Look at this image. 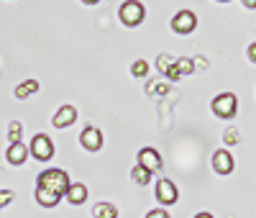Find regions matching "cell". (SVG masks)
<instances>
[{
  "label": "cell",
  "mask_w": 256,
  "mask_h": 218,
  "mask_svg": "<svg viewBox=\"0 0 256 218\" xmlns=\"http://www.w3.org/2000/svg\"><path fill=\"white\" fill-rule=\"evenodd\" d=\"M36 185H38V187H49V190L64 195V192L70 190L72 182H70V177H67V172H64V169H46V172L38 174Z\"/></svg>",
  "instance_id": "6da1fadb"
},
{
  "label": "cell",
  "mask_w": 256,
  "mask_h": 218,
  "mask_svg": "<svg viewBox=\"0 0 256 218\" xmlns=\"http://www.w3.org/2000/svg\"><path fill=\"white\" fill-rule=\"evenodd\" d=\"M212 113L220 116V118H233L238 113V98L233 93H223L212 100Z\"/></svg>",
  "instance_id": "7a4b0ae2"
},
{
  "label": "cell",
  "mask_w": 256,
  "mask_h": 218,
  "mask_svg": "<svg viewBox=\"0 0 256 218\" xmlns=\"http://www.w3.org/2000/svg\"><path fill=\"white\" fill-rule=\"evenodd\" d=\"M31 154H34L38 162H49V159L54 157V144H52V139L44 136V134H36V136L31 139Z\"/></svg>",
  "instance_id": "3957f363"
},
{
  "label": "cell",
  "mask_w": 256,
  "mask_h": 218,
  "mask_svg": "<svg viewBox=\"0 0 256 218\" xmlns=\"http://www.w3.org/2000/svg\"><path fill=\"white\" fill-rule=\"evenodd\" d=\"M120 21L126 26H138L144 21V6L138 0H128V3L120 6Z\"/></svg>",
  "instance_id": "277c9868"
},
{
  "label": "cell",
  "mask_w": 256,
  "mask_h": 218,
  "mask_svg": "<svg viewBox=\"0 0 256 218\" xmlns=\"http://www.w3.org/2000/svg\"><path fill=\"white\" fill-rule=\"evenodd\" d=\"M172 29H174L177 34H192V31L198 29L195 13H192V11H180V13L174 16V21H172Z\"/></svg>",
  "instance_id": "5b68a950"
},
{
  "label": "cell",
  "mask_w": 256,
  "mask_h": 218,
  "mask_svg": "<svg viewBox=\"0 0 256 218\" xmlns=\"http://www.w3.org/2000/svg\"><path fill=\"white\" fill-rule=\"evenodd\" d=\"M156 198H159V203H164V205H172V203H177V198H180V190H177V185H174L172 180H159V182H156Z\"/></svg>",
  "instance_id": "8992f818"
},
{
  "label": "cell",
  "mask_w": 256,
  "mask_h": 218,
  "mask_svg": "<svg viewBox=\"0 0 256 218\" xmlns=\"http://www.w3.org/2000/svg\"><path fill=\"white\" fill-rule=\"evenodd\" d=\"M138 164L144 167V169H148V172H159L162 169V157H159V151H154V149H141L138 151Z\"/></svg>",
  "instance_id": "52a82bcc"
},
{
  "label": "cell",
  "mask_w": 256,
  "mask_h": 218,
  "mask_svg": "<svg viewBox=\"0 0 256 218\" xmlns=\"http://www.w3.org/2000/svg\"><path fill=\"white\" fill-rule=\"evenodd\" d=\"M80 141H82V146L88 149V151H98V149L102 146V134H100V128H95V126H88V128L82 131Z\"/></svg>",
  "instance_id": "ba28073f"
},
{
  "label": "cell",
  "mask_w": 256,
  "mask_h": 218,
  "mask_svg": "<svg viewBox=\"0 0 256 218\" xmlns=\"http://www.w3.org/2000/svg\"><path fill=\"white\" fill-rule=\"evenodd\" d=\"M212 167H216V172L220 174H230L233 172V157L228 149H218L216 154H212Z\"/></svg>",
  "instance_id": "9c48e42d"
},
{
  "label": "cell",
  "mask_w": 256,
  "mask_h": 218,
  "mask_svg": "<svg viewBox=\"0 0 256 218\" xmlns=\"http://www.w3.org/2000/svg\"><path fill=\"white\" fill-rule=\"evenodd\" d=\"M74 118H77L74 105H62L59 111H56V116H54V126L56 128H67V126L74 123Z\"/></svg>",
  "instance_id": "30bf717a"
},
{
  "label": "cell",
  "mask_w": 256,
  "mask_h": 218,
  "mask_svg": "<svg viewBox=\"0 0 256 218\" xmlns=\"http://www.w3.org/2000/svg\"><path fill=\"white\" fill-rule=\"evenodd\" d=\"M36 200H38V205H44V208H54V205H59L62 195L49 190V187H38L36 185Z\"/></svg>",
  "instance_id": "8fae6325"
},
{
  "label": "cell",
  "mask_w": 256,
  "mask_h": 218,
  "mask_svg": "<svg viewBox=\"0 0 256 218\" xmlns=\"http://www.w3.org/2000/svg\"><path fill=\"white\" fill-rule=\"evenodd\" d=\"M28 157V146L26 144H10L8 146V162L10 164H24Z\"/></svg>",
  "instance_id": "7c38bea8"
},
{
  "label": "cell",
  "mask_w": 256,
  "mask_h": 218,
  "mask_svg": "<svg viewBox=\"0 0 256 218\" xmlns=\"http://www.w3.org/2000/svg\"><path fill=\"white\" fill-rule=\"evenodd\" d=\"M64 195H67V200H70L72 205H80V203L88 200V187L80 185V182H74V185H70V190L64 192Z\"/></svg>",
  "instance_id": "4fadbf2b"
},
{
  "label": "cell",
  "mask_w": 256,
  "mask_h": 218,
  "mask_svg": "<svg viewBox=\"0 0 256 218\" xmlns=\"http://www.w3.org/2000/svg\"><path fill=\"white\" fill-rule=\"evenodd\" d=\"M34 93H38V82H36V80H26V82H20V85L16 87V98H18V100H26V98H31Z\"/></svg>",
  "instance_id": "5bb4252c"
},
{
  "label": "cell",
  "mask_w": 256,
  "mask_h": 218,
  "mask_svg": "<svg viewBox=\"0 0 256 218\" xmlns=\"http://www.w3.org/2000/svg\"><path fill=\"white\" fill-rule=\"evenodd\" d=\"M95 218H118V208L110 205V203H98L95 210H92Z\"/></svg>",
  "instance_id": "9a60e30c"
},
{
  "label": "cell",
  "mask_w": 256,
  "mask_h": 218,
  "mask_svg": "<svg viewBox=\"0 0 256 218\" xmlns=\"http://www.w3.org/2000/svg\"><path fill=\"white\" fill-rule=\"evenodd\" d=\"M131 177H134V182H136V185H148V182H152V172L144 169L141 164H136V167H134V172H131Z\"/></svg>",
  "instance_id": "2e32d148"
},
{
  "label": "cell",
  "mask_w": 256,
  "mask_h": 218,
  "mask_svg": "<svg viewBox=\"0 0 256 218\" xmlns=\"http://www.w3.org/2000/svg\"><path fill=\"white\" fill-rule=\"evenodd\" d=\"M174 67H177L180 77H184V75H192V72H195V62L187 59V57H182V59H177V62H174Z\"/></svg>",
  "instance_id": "e0dca14e"
},
{
  "label": "cell",
  "mask_w": 256,
  "mask_h": 218,
  "mask_svg": "<svg viewBox=\"0 0 256 218\" xmlns=\"http://www.w3.org/2000/svg\"><path fill=\"white\" fill-rule=\"evenodd\" d=\"M20 134H24V126H20L18 121H13L8 126V141L10 144H20Z\"/></svg>",
  "instance_id": "ac0fdd59"
},
{
  "label": "cell",
  "mask_w": 256,
  "mask_h": 218,
  "mask_svg": "<svg viewBox=\"0 0 256 218\" xmlns=\"http://www.w3.org/2000/svg\"><path fill=\"white\" fill-rule=\"evenodd\" d=\"M131 75H134V77H146V75H148V62H146V59H136V62L131 64Z\"/></svg>",
  "instance_id": "d6986e66"
},
{
  "label": "cell",
  "mask_w": 256,
  "mask_h": 218,
  "mask_svg": "<svg viewBox=\"0 0 256 218\" xmlns=\"http://www.w3.org/2000/svg\"><path fill=\"white\" fill-rule=\"evenodd\" d=\"M146 93H148V95H166V93H169V82H159V85L148 82V85H146Z\"/></svg>",
  "instance_id": "ffe728a7"
},
{
  "label": "cell",
  "mask_w": 256,
  "mask_h": 218,
  "mask_svg": "<svg viewBox=\"0 0 256 218\" xmlns=\"http://www.w3.org/2000/svg\"><path fill=\"white\" fill-rule=\"evenodd\" d=\"M156 67H159V70H162V72L166 75L169 70H172V67H174V59H172V57H169V54H162V57L156 59Z\"/></svg>",
  "instance_id": "44dd1931"
},
{
  "label": "cell",
  "mask_w": 256,
  "mask_h": 218,
  "mask_svg": "<svg viewBox=\"0 0 256 218\" xmlns=\"http://www.w3.org/2000/svg\"><path fill=\"white\" fill-rule=\"evenodd\" d=\"M13 200V190H0V208Z\"/></svg>",
  "instance_id": "7402d4cb"
},
{
  "label": "cell",
  "mask_w": 256,
  "mask_h": 218,
  "mask_svg": "<svg viewBox=\"0 0 256 218\" xmlns=\"http://www.w3.org/2000/svg\"><path fill=\"white\" fill-rule=\"evenodd\" d=\"M238 141V131L236 128H228L226 131V144H236Z\"/></svg>",
  "instance_id": "603a6c76"
},
{
  "label": "cell",
  "mask_w": 256,
  "mask_h": 218,
  "mask_svg": "<svg viewBox=\"0 0 256 218\" xmlns=\"http://www.w3.org/2000/svg\"><path fill=\"white\" fill-rule=\"evenodd\" d=\"M146 218H169V213H166L164 208H154V210H152V213H148Z\"/></svg>",
  "instance_id": "cb8c5ba5"
},
{
  "label": "cell",
  "mask_w": 256,
  "mask_h": 218,
  "mask_svg": "<svg viewBox=\"0 0 256 218\" xmlns=\"http://www.w3.org/2000/svg\"><path fill=\"white\" fill-rule=\"evenodd\" d=\"M248 57H251V62H256V41L248 47Z\"/></svg>",
  "instance_id": "d4e9b609"
},
{
  "label": "cell",
  "mask_w": 256,
  "mask_h": 218,
  "mask_svg": "<svg viewBox=\"0 0 256 218\" xmlns=\"http://www.w3.org/2000/svg\"><path fill=\"white\" fill-rule=\"evenodd\" d=\"M244 6L246 8H256V0H244Z\"/></svg>",
  "instance_id": "484cf974"
},
{
  "label": "cell",
  "mask_w": 256,
  "mask_h": 218,
  "mask_svg": "<svg viewBox=\"0 0 256 218\" xmlns=\"http://www.w3.org/2000/svg\"><path fill=\"white\" fill-rule=\"evenodd\" d=\"M82 3H88V6H98L100 0H82Z\"/></svg>",
  "instance_id": "4316f807"
},
{
  "label": "cell",
  "mask_w": 256,
  "mask_h": 218,
  "mask_svg": "<svg viewBox=\"0 0 256 218\" xmlns=\"http://www.w3.org/2000/svg\"><path fill=\"white\" fill-rule=\"evenodd\" d=\"M195 218H212V215H210V213H198Z\"/></svg>",
  "instance_id": "83f0119b"
},
{
  "label": "cell",
  "mask_w": 256,
  "mask_h": 218,
  "mask_svg": "<svg viewBox=\"0 0 256 218\" xmlns=\"http://www.w3.org/2000/svg\"><path fill=\"white\" fill-rule=\"evenodd\" d=\"M220 3H228V0H220Z\"/></svg>",
  "instance_id": "f1b7e54d"
}]
</instances>
